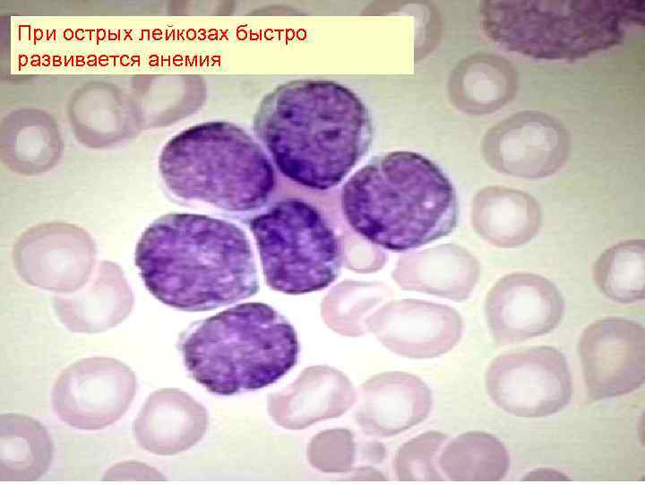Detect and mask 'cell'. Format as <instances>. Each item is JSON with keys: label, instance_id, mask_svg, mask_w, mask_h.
<instances>
[{"label": "cell", "instance_id": "6da1fadb", "mask_svg": "<svg viewBox=\"0 0 645 484\" xmlns=\"http://www.w3.org/2000/svg\"><path fill=\"white\" fill-rule=\"evenodd\" d=\"M253 129L285 177L315 191L338 186L373 138L371 115L358 95L326 79L277 85L260 101Z\"/></svg>", "mask_w": 645, "mask_h": 484}, {"label": "cell", "instance_id": "7a4b0ae2", "mask_svg": "<svg viewBox=\"0 0 645 484\" xmlns=\"http://www.w3.org/2000/svg\"><path fill=\"white\" fill-rule=\"evenodd\" d=\"M134 262L147 290L181 311L226 307L260 288L245 232L204 214L171 212L153 220L138 240Z\"/></svg>", "mask_w": 645, "mask_h": 484}, {"label": "cell", "instance_id": "3957f363", "mask_svg": "<svg viewBox=\"0 0 645 484\" xmlns=\"http://www.w3.org/2000/svg\"><path fill=\"white\" fill-rule=\"evenodd\" d=\"M340 209L351 229L391 252L420 248L458 224L456 190L432 160L411 151L371 158L342 186Z\"/></svg>", "mask_w": 645, "mask_h": 484}, {"label": "cell", "instance_id": "277c9868", "mask_svg": "<svg viewBox=\"0 0 645 484\" xmlns=\"http://www.w3.org/2000/svg\"><path fill=\"white\" fill-rule=\"evenodd\" d=\"M180 349L193 379L228 396L278 382L297 365L300 347L284 315L268 304L246 302L197 324Z\"/></svg>", "mask_w": 645, "mask_h": 484}, {"label": "cell", "instance_id": "5b68a950", "mask_svg": "<svg viewBox=\"0 0 645 484\" xmlns=\"http://www.w3.org/2000/svg\"><path fill=\"white\" fill-rule=\"evenodd\" d=\"M159 170L176 197L230 212L263 206L277 186V174L261 145L228 121L192 125L161 150Z\"/></svg>", "mask_w": 645, "mask_h": 484}, {"label": "cell", "instance_id": "8992f818", "mask_svg": "<svg viewBox=\"0 0 645 484\" xmlns=\"http://www.w3.org/2000/svg\"><path fill=\"white\" fill-rule=\"evenodd\" d=\"M486 35L503 49L546 60H574L610 48L644 24L643 1H484Z\"/></svg>", "mask_w": 645, "mask_h": 484}, {"label": "cell", "instance_id": "52a82bcc", "mask_svg": "<svg viewBox=\"0 0 645 484\" xmlns=\"http://www.w3.org/2000/svg\"><path fill=\"white\" fill-rule=\"evenodd\" d=\"M266 284L275 291L303 295L328 288L343 262L341 240L313 203L287 197L249 220Z\"/></svg>", "mask_w": 645, "mask_h": 484}, {"label": "cell", "instance_id": "ba28073f", "mask_svg": "<svg viewBox=\"0 0 645 484\" xmlns=\"http://www.w3.org/2000/svg\"><path fill=\"white\" fill-rule=\"evenodd\" d=\"M485 385L500 409L524 418L555 414L568 405L572 394L567 359L552 346L500 354L489 364Z\"/></svg>", "mask_w": 645, "mask_h": 484}, {"label": "cell", "instance_id": "9c48e42d", "mask_svg": "<svg viewBox=\"0 0 645 484\" xmlns=\"http://www.w3.org/2000/svg\"><path fill=\"white\" fill-rule=\"evenodd\" d=\"M133 371L118 359L85 358L64 368L52 390V405L68 426L98 430L117 421L136 393Z\"/></svg>", "mask_w": 645, "mask_h": 484}, {"label": "cell", "instance_id": "30bf717a", "mask_svg": "<svg viewBox=\"0 0 645 484\" xmlns=\"http://www.w3.org/2000/svg\"><path fill=\"white\" fill-rule=\"evenodd\" d=\"M587 394L603 400L630 393L645 381V330L623 317L591 323L578 342Z\"/></svg>", "mask_w": 645, "mask_h": 484}, {"label": "cell", "instance_id": "8fae6325", "mask_svg": "<svg viewBox=\"0 0 645 484\" xmlns=\"http://www.w3.org/2000/svg\"><path fill=\"white\" fill-rule=\"evenodd\" d=\"M486 313L495 341L508 345L552 332L563 316L564 301L548 279L515 272L503 277L492 288Z\"/></svg>", "mask_w": 645, "mask_h": 484}, {"label": "cell", "instance_id": "7c38bea8", "mask_svg": "<svg viewBox=\"0 0 645 484\" xmlns=\"http://www.w3.org/2000/svg\"><path fill=\"white\" fill-rule=\"evenodd\" d=\"M569 150L565 131L541 113L522 112L501 123L487 137L485 151L497 171L524 178L556 172Z\"/></svg>", "mask_w": 645, "mask_h": 484}, {"label": "cell", "instance_id": "4fadbf2b", "mask_svg": "<svg viewBox=\"0 0 645 484\" xmlns=\"http://www.w3.org/2000/svg\"><path fill=\"white\" fill-rule=\"evenodd\" d=\"M433 406L429 387L405 372H385L361 386L357 420L366 435L388 437L424 421Z\"/></svg>", "mask_w": 645, "mask_h": 484}, {"label": "cell", "instance_id": "5bb4252c", "mask_svg": "<svg viewBox=\"0 0 645 484\" xmlns=\"http://www.w3.org/2000/svg\"><path fill=\"white\" fill-rule=\"evenodd\" d=\"M541 221L536 199L512 188L495 187L485 192L475 209L477 228L501 247L527 244L538 233Z\"/></svg>", "mask_w": 645, "mask_h": 484}, {"label": "cell", "instance_id": "9a60e30c", "mask_svg": "<svg viewBox=\"0 0 645 484\" xmlns=\"http://www.w3.org/2000/svg\"><path fill=\"white\" fill-rule=\"evenodd\" d=\"M53 445L45 428L30 418L1 416L2 480H37L47 470Z\"/></svg>", "mask_w": 645, "mask_h": 484}, {"label": "cell", "instance_id": "2e32d148", "mask_svg": "<svg viewBox=\"0 0 645 484\" xmlns=\"http://www.w3.org/2000/svg\"><path fill=\"white\" fill-rule=\"evenodd\" d=\"M438 464L452 480L494 481L506 476L510 455L494 436L470 431L460 435L443 448Z\"/></svg>", "mask_w": 645, "mask_h": 484}, {"label": "cell", "instance_id": "e0dca14e", "mask_svg": "<svg viewBox=\"0 0 645 484\" xmlns=\"http://www.w3.org/2000/svg\"><path fill=\"white\" fill-rule=\"evenodd\" d=\"M593 280L608 298L633 303L645 296V245L643 239L620 242L605 250L595 262Z\"/></svg>", "mask_w": 645, "mask_h": 484}, {"label": "cell", "instance_id": "ac0fdd59", "mask_svg": "<svg viewBox=\"0 0 645 484\" xmlns=\"http://www.w3.org/2000/svg\"><path fill=\"white\" fill-rule=\"evenodd\" d=\"M447 438L444 434L431 431L419 435L401 446L395 459L399 480H443L434 468V461Z\"/></svg>", "mask_w": 645, "mask_h": 484}]
</instances>
